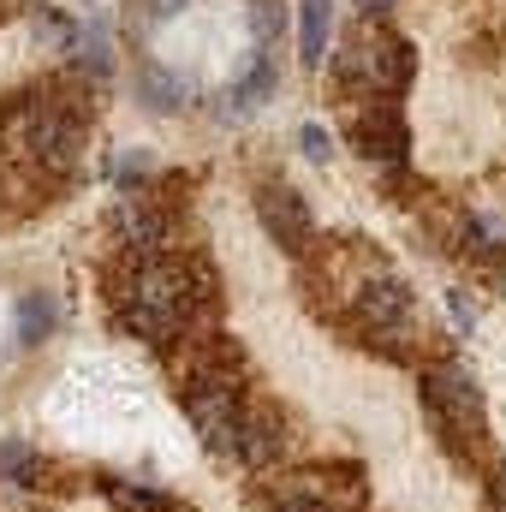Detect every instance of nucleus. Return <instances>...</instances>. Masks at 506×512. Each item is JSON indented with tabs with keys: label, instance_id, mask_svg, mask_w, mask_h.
Segmentation results:
<instances>
[{
	"label": "nucleus",
	"instance_id": "nucleus-13",
	"mask_svg": "<svg viewBox=\"0 0 506 512\" xmlns=\"http://www.w3.org/2000/svg\"><path fill=\"white\" fill-rule=\"evenodd\" d=\"M149 179H155V155H149V149H126V155L114 161V185H120V191H143Z\"/></svg>",
	"mask_w": 506,
	"mask_h": 512
},
{
	"label": "nucleus",
	"instance_id": "nucleus-2",
	"mask_svg": "<svg viewBox=\"0 0 506 512\" xmlns=\"http://www.w3.org/2000/svg\"><path fill=\"white\" fill-rule=\"evenodd\" d=\"M328 60H334V78H340L346 90H358V96H399V90L417 78L411 42L393 36V30H381L376 18H370L340 54H328Z\"/></svg>",
	"mask_w": 506,
	"mask_h": 512
},
{
	"label": "nucleus",
	"instance_id": "nucleus-12",
	"mask_svg": "<svg viewBox=\"0 0 506 512\" xmlns=\"http://www.w3.org/2000/svg\"><path fill=\"white\" fill-rule=\"evenodd\" d=\"M185 12V0H131V36H149V30H161L167 18H179Z\"/></svg>",
	"mask_w": 506,
	"mask_h": 512
},
{
	"label": "nucleus",
	"instance_id": "nucleus-7",
	"mask_svg": "<svg viewBox=\"0 0 506 512\" xmlns=\"http://www.w3.org/2000/svg\"><path fill=\"white\" fill-rule=\"evenodd\" d=\"M137 102L149 114H179V108L197 102V84L185 72H167L161 60H137Z\"/></svg>",
	"mask_w": 506,
	"mask_h": 512
},
{
	"label": "nucleus",
	"instance_id": "nucleus-10",
	"mask_svg": "<svg viewBox=\"0 0 506 512\" xmlns=\"http://www.w3.org/2000/svg\"><path fill=\"white\" fill-rule=\"evenodd\" d=\"M328 30H334V0H298V60L304 66L328 60Z\"/></svg>",
	"mask_w": 506,
	"mask_h": 512
},
{
	"label": "nucleus",
	"instance_id": "nucleus-1",
	"mask_svg": "<svg viewBox=\"0 0 506 512\" xmlns=\"http://www.w3.org/2000/svg\"><path fill=\"white\" fill-rule=\"evenodd\" d=\"M417 399H423V417L441 441V453L465 471H501V453L489 441V417H483V387L477 376L459 364V358H429L423 364V382H417Z\"/></svg>",
	"mask_w": 506,
	"mask_h": 512
},
{
	"label": "nucleus",
	"instance_id": "nucleus-18",
	"mask_svg": "<svg viewBox=\"0 0 506 512\" xmlns=\"http://www.w3.org/2000/svg\"><path fill=\"white\" fill-rule=\"evenodd\" d=\"M358 12H364V18H381V12H387V0H358Z\"/></svg>",
	"mask_w": 506,
	"mask_h": 512
},
{
	"label": "nucleus",
	"instance_id": "nucleus-4",
	"mask_svg": "<svg viewBox=\"0 0 506 512\" xmlns=\"http://www.w3.org/2000/svg\"><path fill=\"white\" fill-rule=\"evenodd\" d=\"M298 435H292V411L268 393H251L245 411H239V429H233V459L245 471H280L292 459Z\"/></svg>",
	"mask_w": 506,
	"mask_h": 512
},
{
	"label": "nucleus",
	"instance_id": "nucleus-5",
	"mask_svg": "<svg viewBox=\"0 0 506 512\" xmlns=\"http://www.w3.org/2000/svg\"><path fill=\"white\" fill-rule=\"evenodd\" d=\"M346 137L370 167H405L411 155V126L393 108V96H358L346 102Z\"/></svg>",
	"mask_w": 506,
	"mask_h": 512
},
{
	"label": "nucleus",
	"instance_id": "nucleus-17",
	"mask_svg": "<svg viewBox=\"0 0 506 512\" xmlns=\"http://www.w3.org/2000/svg\"><path fill=\"white\" fill-rule=\"evenodd\" d=\"M453 322H459V328H465V334H471V328H477V310H471V304H465V298H459V292H453Z\"/></svg>",
	"mask_w": 506,
	"mask_h": 512
},
{
	"label": "nucleus",
	"instance_id": "nucleus-9",
	"mask_svg": "<svg viewBox=\"0 0 506 512\" xmlns=\"http://www.w3.org/2000/svg\"><path fill=\"white\" fill-rule=\"evenodd\" d=\"M54 328H60V298L54 292H24L18 310H12V340L30 352V346L54 340Z\"/></svg>",
	"mask_w": 506,
	"mask_h": 512
},
{
	"label": "nucleus",
	"instance_id": "nucleus-3",
	"mask_svg": "<svg viewBox=\"0 0 506 512\" xmlns=\"http://www.w3.org/2000/svg\"><path fill=\"white\" fill-rule=\"evenodd\" d=\"M179 393V405H185V417H191V429L203 435V447L215 453V459H233V429H239V411H245V399H251V358L245 364H233V370H215V376H197V382L173 387Z\"/></svg>",
	"mask_w": 506,
	"mask_h": 512
},
{
	"label": "nucleus",
	"instance_id": "nucleus-16",
	"mask_svg": "<svg viewBox=\"0 0 506 512\" xmlns=\"http://www.w3.org/2000/svg\"><path fill=\"white\" fill-rule=\"evenodd\" d=\"M298 149H304L310 161H328V155H334V137H328V126L310 120V126H298Z\"/></svg>",
	"mask_w": 506,
	"mask_h": 512
},
{
	"label": "nucleus",
	"instance_id": "nucleus-14",
	"mask_svg": "<svg viewBox=\"0 0 506 512\" xmlns=\"http://www.w3.org/2000/svg\"><path fill=\"white\" fill-rule=\"evenodd\" d=\"M251 30H256V48H274L280 42V30H286L280 0H251Z\"/></svg>",
	"mask_w": 506,
	"mask_h": 512
},
{
	"label": "nucleus",
	"instance_id": "nucleus-6",
	"mask_svg": "<svg viewBox=\"0 0 506 512\" xmlns=\"http://www.w3.org/2000/svg\"><path fill=\"white\" fill-rule=\"evenodd\" d=\"M256 221H262V233H268L280 251L292 256V262H304V256L316 251V221H310V203H304L286 179H262V185H256Z\"/></svg>",
	"mask_w": 506,
	"mask_h": 512
},
{
	"label": "nucleus",
	"instance_id": "nucleus-8",
	"mask_svg": "<svg viewBox=\"0 0 506 512\" xmlns=\"http://www.w3.org/2000/svg\"><path fill=\"white\" fill-rule=\"evenodd\" d=\"M114 328L161 358V352L179 340V328H185V322H179V316H167V310H155V304H120V310H114Z\"/></svg>",
	"mask_w": 506,
	"mask_h": 512
},
{
	"label": "nucleus",
	"instance_id": "nucleus-11",
	"mask_svg": "<svg viewBox=\"0 0 506 512\" xmlns=\"http://www.w3.org/2000/svg\"><path fill=\"white\" fill-rule=\"evenodd\" d=\"M72 54L84 60V72H90V78H108V66H114V48H108V30H102V24L72 30Z\"/></svg>",
	"mask_w": 506,
	"mask_h": 512
},
{
	"label": "nucleus",
	"instance_id": "nucleus-15",
	"mask_svg": "<svg viewBox=\"0 0 506 512\" xmlns=\"http://www.w3.org/2000/svg\"><path fill=\"white\" fill-rule=\"evenodd\" d=\"M30 459H36V447H30L24 435H0V483H12Z\"/></svg>",
	"mask_w": 506,
	"mask_h": 512
}]
</instances>
